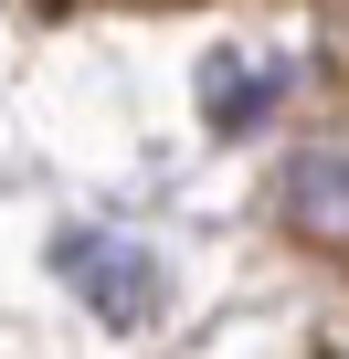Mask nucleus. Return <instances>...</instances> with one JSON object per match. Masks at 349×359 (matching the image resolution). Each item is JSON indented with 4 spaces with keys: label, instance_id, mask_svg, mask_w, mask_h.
<instances>
[{
    "label": "nucleus",
    "instance_id": "2",
    "mask_svg": "<svg viewBox=\"0 0 349 359\" xmlns=\"http://www.w3.org/2000/svg\"><path fill=\"white\" fill-rule=\"evenodd\" d=\"M275 222L307 254H349V137H317L275 169Z\"/></svg>",
    "mask_w": 349,
    "mask_h": 359
},
{
    "label": "nucleus",
    "instance_id": "3",
    "mask_svg": "<svg viewBox=\"0 0 349 359\" xmlns=\"http://www.w3.org/2000/svg\"><path fill=\"white\" fill-rule=\"evenodd\" d=\"M275 95H286V74H275V64H202V116H212L223 137L265 127V116H275Z\"/></svg>",
    "mask_w": 349,
    "mask_h": 359
},
{
    "label": "nucleus",
    "instance_id": "1",
    "mask_svg": "<svg viewBox=\"0 0 349 359\" xmlns=\"http://www.w3.org/2000/svg\"><path fill=\"white\" fill-rule=\"evenodd\" d=\"M64 285L96 306V327H148L159 317V264L127 233H74L64 243Z\"/></svg>",
    "mask_w": 349,
    "mask_h": 359
}]
</instances>
